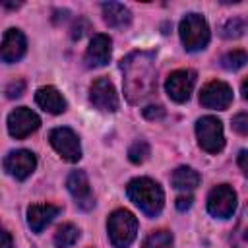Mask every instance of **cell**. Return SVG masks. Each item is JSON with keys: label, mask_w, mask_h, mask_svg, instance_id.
Listing matches in <instances>:
<instances>
[{"label": "cell", "mask_w": 248, "mask_h": 248, "mask_svg": "<svg viewBox=\"0 0 248 248\" xmlns=\"http://www.w3.org/2000/svg\"><path fill=\"white\" fill-rule=\"evenodd\" d=\"M122 83L124 95L128 103L140 105L147 97L155 93L157 87V70H155V54L149 50H136L130 52L122 64Z\"/></svg>", "instance_id": "cell-1"}, {"label": "cell", "mask_w": 248, "mask_h": 248, "mask_svg": "<svg viewBox=\"0 0 248 248\" xmlns=\"http://www.w3.org/2000/svg\"><path fill=\"white\" fill-rule=\"evenodd\" d=\"M126 194L128 198L149 217H155L161 213L163 203H165V194L161 190V186L147 178V176H140L128 182L126 186Z\"/></svg>", "instance_id": "cell-2"}, {"label": "cell", "mask_w": 248, "mask_h": 248, "mask_svg": "<svg viewBox=\"0 0 248 248\" xmlns=\"http://www.w3.org/2000/svg\"><path fill=\"white\" fill-rule=\"evenodd\" d=\"M108 238L114 248H128L138 232V219L128 209H116L110 213L108 223Z\"/></svg>", "instance_id": "cell-3"}, {"label": "cell", "mask_w": 248, "mask_h": 248, "mask_svg": "<svg viewBox=\"0 0 248 248\" xmlns=\"http://www.w3.org/2000/svg\"><path fill=\"white\" fill-rule=\"evenodd\" d=\"M180 41L186 50L198 52L203 50L209 43V25L200 14H188L180 21Z\"/></svg>", "instance_id": "cell-4"}, {"label": "cell", "mask_w": 248, "mask_h": 248, "mask_svg": "<svg viewBox=\"0 0 248 248\" xmlns=\"http://www.w3.org/2000/svg\"><path fill=\"white\" fill-rule=\"evenodd\" d=\"M196 136L200 147L207 153H219L225 147L223 124L217 116H202L196 122Z\"/></svg>", "instance_id": "cell-5"}, {"label": "cell", "mask_w": 248, "mask_h": 248, "mask_svg": "<svg viewBox=\"0 0 248 248\" xmlns=\"http://www.w3.org/2000/svg\"><path fill=\"white\" fill-rule=\"evenodd\" d=\"M48 140H50V145L54 147V151L64 161L76 163L81 159V145L72 128H54V130H50Z\"/></svg>", "instance_id": "cell-6"}, {"label": "cell", "mask_w": 248, "mask_h": 248, "mask_svg": "<svg viewBox=\"0 0 248 248\" xmlns=\"http://www.w3.org/2000/svg\"><path fill=\"white\" fill-rule=\"evenodd\" d=\"M236 209V194L229 184L215 186L207 196V211L217 219H229Z\"/></svg>", "instance_id": "cell-7"}, {"label": "cell", "mask_w": 248, "mask_h": 248, "mask_svg": "<svg viewBox=\"0 0 248 248\" xmlns=\"http://www.w3.org/2000/svg\"><path fill=\"white\" fill-rule=\"evenodd\" d=\"M194 85H196L194 70H176L167 78L165 89L174 103H186L194 91Z\"/></svg>", "instance_id": "cell-8"}, {"label": "cell", "mask_w": 248, "mask_h": 248, "mask_svg": "<svg viewBox=\"0 0 248 248\" xmlns=\"http://www.w3.org/2000/svg\"><path fill=\"white\" fill-rule=\"evenodd\" d=\"M41 126V118L27 107H19L8 114V132L16 140H23L31 136Z\"/></svg>", "instance_id": "cell-9"}, {"label": "cell", "mask_w": 248, "mask_h": 248, "mask_svg": "<svg viewBox=\"0 0 248 248\" xmlns=\"http://www.w3.org/2000/svg\"><path fill=\"white\" fill-rule=\"evenodd\" d=\"M200 103L207 108H215V110H225L231 107L232 103V89L225 83V81H209L202 87L200 93Z\"/></svg>", "instance_id": "cell-10"}, {"label": "cell", "mask_w": 248, "mask_h": 248, "mask_svg": "<svg viewBox=\"0 0 248 248\" xmlns=\"http://www.w3.org/2000/svg\"><path fill=\"white\" fill-rule=\"evenodd\" d=\"M89 99L91 103L105 112H114L118 110V95L114 91V85L110 83V79L107 78H99L91 83L89 89Z\"/></svg>", "instance_id": "cell-11"}, {"label": "cell", "mask_w": 248, "mask_h": 248, "mask_svg": "<svg viewBox=\"0 0 248 248\" xmlns=\"http://www.w3.org/2000/svg\"><path fill=\"white\" fill-rule=\"evenodd\" d=\"M37 167V157L27 149L10 151L4 159V169L8 174H12L17 180H25Z\"/></svg>", "instance_id": "cell-12"}, {"label": "cell", "mask_w": 248, "mask_h": 248, "mask_svg": "<svg viewBox=\"0 0 248 248\" xmlns=\"http://www.w3.org/2000/svg\"><path fill=\"white\" fill-rule=\"evenodd\" d=\"M110 52H112V41H110V37L105 35V33L93 35V39L89 41V46L85 50V66L87 68L107 66L108 60H110Z\"/></svg>", "instance_id": "cell-13"}, {"label": "cell", "mask_w": 248, "mask_h": 248, "mask_svg": "<svg viewBox=\"0 0 248 248\" xmlns=\"http://www.w3.org/2000/svg\"><path fill=\"white\" fill-rule=\"evenodd\" d=\"M66 186H68V192L74 196L76 203L81 207V209H91L95 200H93V194H91V186H89V180H87V174L83 170H72L68 180H66Z\"/></svg>", "instance_id": "cell-14"}, {"label": "cell", "mask_w": 248, "mask_h": 248, "mask_svg": "<svg viewBox=\"0 0 248 248\" xmlns=\"http://www.w3.org/2000/svg\"><path fill=\"white\" fill-rule=\"evenodd\" d=\"M27 52V41L25 35L19 29H8L2 37V48H0V56L6 64L17 62L19 58H23V54Z\"/></svg>", "instance_id": "cell-15"}, {"label": "cell", "mask_w": 248, "mask_h": 248, "mask_svg": "<svg viewBox=\"0 0 248 248\" xmlns=\"http://www.w3.org/2000/svg\"><path fill=\"white\" fill-rule=\"evenodd\" d=\"M60 213L58 205L52 203H35L27 209V225L31 227V231L41 232L46 225L52 223V219Z\"/></svg>", "instance_id": "cell-16"}, {"label": "cell", "mask_w": 248, "mask_h": 248, "mask_svg": "<svg viewBox=\"0 0 248 248\" xmlns=\"http://www.w3.org/2000/svg\"><path fill=\"white\" fill-rule=\"evenodd\" d=\"M35 101H37V105H39L43 110H46V112H50V114H60V112L66 110V99H64L62 93H60L56 87H52V85H45V87L37 89Z\"/></svg>", "instance_id": "cell-17"}, {"label": "cell", "mask_w": 248, "mask_h": 248, "mask_svg": "<svg viewBox=\"0 0 248 248\" xmlns=\"http://www.w3.org/2000/svg\"><path fill=\"white\" fill-rule=\"evenodd\" d=\"M103 10V19L107 25L114 27V29H124L130 25L132 21V14L130 10L124 6V4H118V2H107L101 6Z\"/></svg>", "instance_id": "cell-18"}, {"label": "cell", "mask_w": 248, "mask_h": 248, "mask_svg": "<svg viewBox=\"0 0 248 248\" xmlns=\"http://www.w3.org/2000/svg\"><path fill=\"white\" fill-rule=\"evenodd\" d=\"M200 174L198 170H194L192 167H178L174 172H172V186L176 190H184V192H190L194 188L200 186Z\"/></svg>", "instance_id": "cell-19"}, {"label": "cell", "mask_w": 248, "mask_h": 248, "mask_svg": "<svg viewBox=\"0 0 248 248\" xmlns=\"http://www.w3.org/2000/svg\"><path fill=\"white\" fill-rule=\"evenodd\" d=\"M78 238H79V229L76 225H72V223H66V225L58 227V231L54 232V244H56V248H68Z\"/></svg>", "instance_id": "cell-20"}, {"label": "cell", "mask_w": 248, "mask_h": 248, "mask_svg": "<svg viewBox=\"0 0 248 248\" xmlns=\"http://www.w3.org/2000/svg\"><path fill=\"white\" fill-rule=\"evenodd\" d=\"M232 248H248V205L242 209L236 229L232 232Z\"/></svg>", "instance_id": "cell-21"}, {"label": "cell", "mask_w": 248, "mask_h": 248, "mask_svg": "<svg viewBox=\"0 0 248 248\" xmlns=\"http://www.w3.org/2000/svg\"><path fill=\"white\" fill-rule=\"evenodd\" d=\"M141 248H172V234L165 229L153 231L151 234L145 236Z\"/></svg>", "instance_id": "cell-22"}, {"label": "cell", "mask_w": 248, "mask_h": 248, "mask_svg": "<svg viewBox=\"0 0 248 248\" xmlns=\"http://www.w3.org/2000/svg\"><path fill=\"white\" fill-rule=\"evenodd\" d=\"M246 25H248V23H246L244 17H231V19H227V21L223 23V27H221V37H223V39H238V37L244 35Z\"/></svg>", "instance_id": "cell-23"}, {"label": "cell", "mask_w": 248, "mask_h": 248, "mask_svg": "<svg viewBox=\"0 0 248 248\" xmlns=\"http://www.w3.org/2000/svg\"><path fill=\"white\" fill-rule=\"evenodd\" d=\"M246 62H248V54L244 50H231V52L223 54V58H221V66L229 72L240 70L242 66H246Z\"/></svg>", "instance_id": "cell-24"}, {"label": "cell", "mask_w": 248, "mask_h": 248, "mask_svg": "<svg viewBox=\"0 0 248 248\" xmlns=\"http://www.w3.org/2000/svg\"><path fill=\"white\" fill-rule=\"evenodd\" d=\"M128 157H130V161L136 163V165L143 163V161L149 157V143H147L145 140H136V141L130 145V149H128Z\"/></svg>", "instance_id": "cell-25"}, {"label": "cell", "mask_w": 248, "mask_h": 248, "mask_svg": "<svg viewBox=\"0 0 248 248\" xmlns=\"http://www.w3.org/2000/svg\"><path fill=\"white\" fill-rule=\"evenodd\" d=\"M232 128H234L238 134L248 136V114H246V112L236 114V116L232 118Z\"/></svg>", "instance_id": "cell-26"}, {"label": "cell", "mask_w": 248, "mask_h": 248, "mask_svg": "<svg viewBox=\"0 0 248 248\" xmlns=\"http://www.w3.org/2000/svg\"><path fill=\"white\" fill-rule=\"evenodd\" d=\"M143 116L147 120H161L165 116V108L161 105H149L143 108Z\"/></svg>", "instance_id": "cell-27"}, {"label": "cell", "mask_w": 248, "mask_h": 248, "mask_svg": "<svg viewBox=\"0 0 248 248\" xmlns=\"http://www.w3.org/2000/svg\"><path fill=\"white\" fill-rule=\"evenodd\" d=\"M23 89H25V81H23V79H16V81H12V83L6 87V95H8L10 99H14V97H19V95L23 93Z\"/></svg>", "instance_id": "cell-28"}, {"label": "cell", "mask_w": 248, "mask_h": 248, "mask_svg": "<svg viewBox=\"0 0 248 248\" xmlns=\"http://www.w3.org/2000/svg\"><path fill=\"white\" fill-rule=\"evenodd\" d=\"M192 196H178L176 198V209L178 211H186V209H190L192 207Z\"/></svg>", "instance_id": "cell-29"}, {"label": "cell", "mask_w": 248, "mask_h": 248, "mask_svg": "<svg viewBox=\"0 0 248 248\" xmlns=\"http://www.w3.org/2000/svg\"><path fill=\"white\" fill-rule=\"evenodd\" d=\"M236 161H238V167H240V170L244 172V176H248V149H242V151L238 153Z\"/></svg>", "instance_id": "cell-30"}, {"label": "cell", "mask_w": 248, "mask_h": 248, "mask_svg": "<svg viewBox=\"0 0 248 248\" xmlns=\"http://www.w3.org/2000/svg\"><path fill=\"white\" fill-rule=\"evenodd\" d=\"M0 238H2L0 248H12V236H10L8 231H2V232H0Z\"/></svg>", "instance_id": "cell-31"}, {"label": "cell", "mask_w": 248, "mask_h": 248, "mask_svg": "<svg viewBox=\"0 0 248 248\" xmlns=\"http://www.w3.org/2000/svg\"><path fill=\"white\" fill-rule=\"evenodd\" d=\"M242 97L248 101V78L242 81Z\"/></svg>", "instance_id": "cell-32"}]
</instances>
